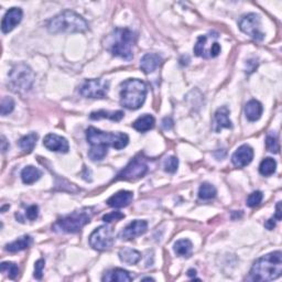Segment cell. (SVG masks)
Here are the masks:
<instances>
[{"mask_svg": "<svg viewBox=\"0 0 282 282\" xmlns=\"http://www.w3.org/2000/svg\"><path fill=\"white\" fill-rule=\"evenodd\" d=\"M118 256H119V259L122 262L130 266L137 265V263L141 260V254L138 250L131 248L121 249L119 254H118Z\"/></svg>", "mask_w": 282, "mask_h": 282, "instance_id": "obj_23", "label": "cell"}, {"mask_svg": "<svg viewBox=\"0 0 282 282\" xmlns=\"http://www.w3.org/2000/svg\"><path fill=\"white\" fill-rule=\"evenodd\" d=\"M192 248L193 245L189 239H180L174 244V253L181 257H190Z\"/></svg>", "mask_w": 282, "mask_h": 282, "instance_id": "obj_27", "label": "cell"}, {"mask_svg": "<svg viewBox=\"0 0 282 282\" xmlns=\"http://www.w3.org/2000/svg\"><path fill=\"white\" fill-rule=\"evenodd\" d=\"M109 90V82L104 79L87 80L82 84L80 93L86 98H105Z\"/></svg>", "mask_w": 282, "mask_h": 282, "instance_id": "obj_11", "label": "cell"}, {"mask_svg": "<svg viewBox=\"0 0 282 282\" xmlns=\"http://www.w3.org/2000/svg\"><path fill=\"white\" fill-rule=\"evenodd\" d=\"M41 176H42V172H41L38 168H35L33 166L26 167L25 169L21 171V180L25 184L28 185L33 184Z\"/></svg>", "mask_w": 282, "mask_h": 282, "instance_id": "obj_24", "label": "cell"}, {"mask_svg": "<svg viewBox=\"0 0 282 282\" xmlns=\"http://www.w3.org/2000/svg\"><path fill=\"white\" fill-rule=\"evenodd\" d=\"M115 242L113 230L111 226L103 225L95 229L89 236V245L95 250L98 252H105L111 249Z\"/></svg>", "mask_w": 282, "mask_h": 282, "instance_id": "obj_10", "label": "cell"}, {"mask_svg": "<svg viewBox=\"0 0 282 282\" xmlns=\"http://www.w3.org/2000/svg\"><path fill=\"white\" fill-rule=\"evenodd\" d=\"M266 147L272 153H279L280 144H279V141H278V137H277L274 133H270L269 135L267 136Z\"/></svg>", "mask_w": 282, "mask_h": 282, "instance_id": "obj_32", "label": "cell"}, {"mask_svg": "<svg viewBox=\"0 0 282 282\" xmlns=\"http://www.w3.org/2000/svg\"><path fill=\"white\" fill-rule=\"evenodd\" d=\"M33 244V239L29 235H25L22 237L18 238L15 242L6 245V250L9 253H18L21 250L30 248L31 245Z\"/></svg>", "mask_w": 282, "mask_h": 282, "instance_id": "obj_22", "label": "cell"}, {"mask_svg": "<svg viewBox=\"0 0 282 282\" xmlns=\"http://www.w3.org/2000/svg\"><path fill=\"white\" fill-rule=\"evenodd\" d=\"M147 97V85L138 79H129L121 83L120 104L130 111H136L143 105Z\"/></svg>", "mask_w": 282, "mask_h": 282, "instance_id": "obj_3", "label": "cell"}, {"mask_svg": "<svg viewBox=\"0 0 282 282\" xmlns=\"http://www.w3.org/2000/svg\"><path fill=\"white\" fill-rule=\"evenodd\" d=\"M8 148H9V143L7 142L6 138H4L3 136H2V137H1V150H2V152H3V153L6 152L7 150H8Z\"/></svg>", "mask_w": 282, "mask_h": 282, "instance_id": "obj_43", "label": "cell"}, {"mask_svg": "<svg viewBox=\"0 0 282 282\" xmlns=\"http://www.w3.org/2000/svg\"><path fill=\"white\" fill-rule=\"evenodd\" d=\"M262 111L263 108L261 103H259L256 99L249 101L245 106V115H246V118L249 121H257L260 119Z\"/></svg>", "mask_w": 282, "mask_h": 282, "instance_id": "obj_21", "label": "cell"}, {"mask_svg": "<svg viewBox=\"0 0 282 282\" xmlns=\"http://www.w3.org/2000/svg\"><path fill=\"white\" fill-rule=\"evenodd\" d=\"M177 167H179V160L173 156L167 158L163 162V168H165V171L168 173H175Z\"/></svg>", "mask_w": 282, "mask_h": 282, "instance_id": "obj_34", "label": "cell"}, {"mask_svg": "<svg viewBox=\"0 0 282 282\" xmlns=\"http://www.w3.org/2000/svg\"><path fill=\"white\" fill-rule=\"evenodd\" d=\"M135 32L129 29L117 28L111 34V47L109 51L113 56L131 61L134 58V47L136 43Z\"/></svg>", "mask_w": 282, "mask_h": 282, "instance_id": "obj_5", "label": "cell"}, {"mask_svg": "<svg viewBox=\"0 0 282 282\" xmlns=\"http://www.w3.org/2000/svg\"><path fill=\"white\" fill-rule=\"evenodd\" d=\"M48 30L51 33L85 32L88 30V22L79 13L65 10L49 21Z\"/></svg>", "mask_w": 282, "mask_h": 282, "instance_id": "obj_2", "label": "cell"}, {"mask_svg": "<svg viewBox=\"0 0 282 282\" xmlns=\"http://www.w3.org/2000/svg\"><path fill=\"white\" fill-rule=\"evenodd\" d=\"M162 63V57L156 53H147L144 54L140 60V69L145 74H150L156 71Z\"/></svg>", "mask_w": 282, "mask_h": 282, "instance_id": "obj_19", "label": "cell"}, {"mask_svg": "<svg viewBox=\"0 0 282 282\" xmlns=\"http://www.w3.org/2000/svg\"><path fill=\"white\" fill-rule=\"evenodd\" d=\"M263 198V194L260 191H254L252 194H249V197L247 198V206L249 207H256L259 204L261 203Z\"/></svg>", "mask_w": 282, "mask_h": 282, "instance_id": "obj_35", "label": "cell"}, {"mask_svg": "<svg viewBox=\"0 0 282 282\" xmlns=\"http://www.w3.org/2000/svg\"><path fill=\"white\" fill-rule=\"evenodd\" d=\"M144 280H149V281H154V279H152V278H143V279H142V281H144Z\"/></svg>", "mask_w": 282, "mask_h": 282, "instance_id": "obj_45", "label": "cell"}, {"mask_svg": "<svg viewBox=\"0 0 282 282\" xmlns=\"http://www.w3.org/2000/svg\"><path fill=\"white\" fill-rule=\"evenodd\" d=\"M254 159V150L248 144H243L231 156V162L236 168L248 166Z\"/></svg>", "mask_w": 282, "mask_h": 282, "instance_id": "obj_16", "label": "cell"}, {"mask_svg": "<svg viewBox=\"0 0 282 282\" xmlns=\"http://www.w3.org/2000/svg\"><path fill=\"white\" fill-rule=\"evenodd\" d=\"M93 217V208L85 207L72 212L54 223L52 230L60 234H75L87 225Z\"/></svg>", "mask_w": 282, "mask_h": 282, "instance_id": "obj_4", "label": "cell"}, {"mask_svg": "<svg viewBox=\"0 0 282 282\" xmlns=\"http://www.w3.org/2000/svg\"><path fill=\"white\" fill-rule=\"evenodd\" d=\"M275 218L277 221H281L282 218V214H281V202H278L276 206V216Z\"/></svg>", "mask_w": 282, "mask_h": 282, "instance_id": "obj_42", "label": "cell"}, {"mask_svg": "<svg viewBox=\"0 0 282 282\" xmlns=\"http://www.w3.org/2000/svg\"><path fill=\"white\" fill-rule=\"evenodd\" d=\"M148 229V223L145 221L136 220L127 225L119 233V238L122 240H133L136 237L143 235Z\"/></svg>", "mask_w": 282, "mask_h": 282, "instance_id": "obj_13", "label": "cell"}, {"mask_svg": "<svg viewBox=\"0 0 282 282\" xmlns=\"http://www.w3.org/2000/svg\"><path fill=\"white\" fill-rule=\"evenodd\" d=\"M217 33H211L206 35H201L197 38L194 47V53L197 56L204 58H212L220 56L221 44L217 42Z\"/></svg>", "mask_w": 282, "mask_h": 282, "instance_id": "obj_8", "label": "cell"}, {"mask_svg": "<svg viewBox=\"0 0 282 282\" xmlns=\"http://www.w3.org/2000/svg\"><path fill=\"white\" fill-rule=\"evenodd\" d=\"M277 169V162L275 159L272 158H266L262 160L260 166H259V172L263 176H270L276 172Z\"/></svg>", "mask_w": 282, "mask_h": 282, "instance_id": "obj_30", "label": "cell"}, {"mask_svg": "<svg viewBox=\"0 0 282 282\" xmlns=\"http://www.w3.org/2000/svg\"><path fill=\"white\" fill-rule=\"evenodd\" d=\"M239 29L256 41H261L265 33L261 31V19L256 13H248L239 20Z\"/></svg>", "mask_w": 282, "mask_h": 282, "instance_id": "obj_12", "label": "cell"}, {"mask_svg": "<svg viewBox=\"0 0 282 282\" xmlns=\"http://www.w3.org/2000/svg\"><path fill=\"white\" fill-rule=\"evenodd\" d=\"M125 113L121 111L117 112H108V111H97L93 112L90 113V119L93 120H98L103 119V118H106V119H111L113 121H120L122 118H124Z\"/></svg>", "mask_w": 282, "mask_h": 282, "instance_id": "obj_26", "label": "cell"}, {"mask_svg": "<svg viewBox=\"0 0 282 282\" xmlns=\"http://www.w3.org/2000/svg\"><path fill=\"white\" fill-rule=\"evenodd\" d=\"M43 145L50 151L67 153L70 150V144L64 137L56 134H49L43 139Z\"/></svg>", "mask_w": 282, "mask_h": 282, "instance_id": "obj_14", "label": "cell"}, {"mask_svg": "<svg viewBox=\"0 0 282 282\" xmlns=\"http://www.w3.org/2000/svg\"><path fill=\"white\" fill-rule=\"evenodd\" d=\"M34 73L30 67L21 63L9 73V87L15 93H27L32 88Z\"/></svg>", "mask_w": 282, "mask_h": 282, "instance_id": "obj_7", "label": "cell"}, {"mask_svg": "<svg viewBox=\"0 0 282 282\" xmlns=\"http://www.w3.org/2000/svg\"><path fill=\"white\" fill-rule=\"evenodd\" d=\"M148 165L147 160L139 154V156L135 157L133 160H131L124 170H121L119 173H118L116 181H134L138 180L143 177L145 174L148 173Z\"/></svg>", "mask_w": 282, "mask_h": 282, "instance_id": "obj_9", "label": "cell"}, {"mask_svg": "<svg viewBox=\"0 0 282 282\" xmlns=\"http://www.w3.org/2000/svg\"><path fill=\"white\" fill-rule=\"evenodd\" d=\"M282 254L274 252L257 259L247 277L248 281H272L281 277Z\"/></svg>", "mask_w": 282, "mask_h": 282, "instance_id": "obj_1", "label": "cell"}, {"mask_svg": "<svg viewBox=\"0 0 282 282\" xmlns=\"http://www.w3.org/2000/svg\"><path fill=\"white\" fill-rule=\"evenodd\" d=\"M134 277L130 275V272L121 269V268H115L111 269L104 274L102 280L103 281H116V282H129L133 281Z\"/></svg>", "mask_w": 282, "mask_h": 282, "instance_id": "obj_20", "label": "cell"}, {"mask_svg": "<svg viewBox=\"0 0 282 282\" xmlns=\"http://www.w3.org/2000/svg\"><path fill=\"white\" fill-rule=\"evenodd\" d=\"M162 126L165 129H171L172 126H173V121H172L171 118H165V119L162 120Z\"/></svg>", "mask_w": 282, "mask_h": 282, "instance_id": "obj_40", "label": "cell"}, {"mask_svg": "<svg viewBox=\"0 0 282 282\" xmlns=\"http://www.w3.org/2000/svg\"><path fill=\"white\" fill-rule=\"evenodd\" d=\"M44 267H45L44 259H39L38 261H35V263H34V275H33L35 279H38V280L42 279Z\"/></svg>", "mask_w": 282, "mask_h": 282, "instance_id": "obj_37", "label": "cell"}, {"mask_svg": "<svg viewBox=\"0 0 282 282\" xmlns=\"http://www.w3.org/2000/svg\"><path fill=\"white\" fill-rule=\"evenodd\" d=\"M188 276L189 277H195V276H197V270H195V269H190L188 271Z\"/></svg>", "mask_w": 282, "mask_h": 282, "instance_id": "obj_44", "label": "cell"}, {"mask_svg": "<svg viewBox=\"0 0 282 282\" xmlns=\"http://www.w3.org/2000/svg\"><path fill=\"white\" fill-rule=\"evenodd\" d=\"M154 124H156V120H154L153 116L145 113V115L139 117L138 119L134 122L133 127L136 130L139 131V133H145V131L151 130L154 127Z\"/></svg>", "mask_w": 282, "mask_h": 282, "instance_id": "obj_25", "label": "cell"}, {"mask_svg": "<svg viewBox=\"0 0 282 282\" xmlns=\"http://www.w3.org/2000/svg\"><path fill=\"white\" fill-rule=\"evenodd\" d=\"M86 139L92 147L107 149L113 147L115 149H124L129 142V137L124 133H105L95 127H89L86 130Z\"/></svg>", "mask_w": 282, "mask_h": 282, "instance_id": "obj_6", "label": "cell"}, {"mask_svg": "<svg viewBox=\"0 0 282 282\" xmlns=\"http://www.w3.org/2000/svg\"><path fill=\"white\" fill-rule=\"evenodd\" d=\"M217 191L216 188L211 183H207V182H204L201 184L198 189V197L204 201H208V199H212L216 197Z\"/></svg>", "mask_w": 282, "mask_h": 282, "instance_id": "obj_29", "label": "cell"}, {"mask_svg": "<svg viewBox=\"0 0 282 282\" xmlns=\"http://www.w3.org/2000/svg\"><path fill=\"white\" fill-rule=\"evenodd\" d=\"M36 140H38V135L35 133H31L29 135L25 136L19 140V147L21 150L26 153L32 152V150L34 149L36 144Z\"/></svg>", "mask_w": 282, "mask_h": 282, "instance_id": "obj_28", "label": "cell"}, {"mask_svg": "<svg viewBox=\"0 0 282 282\" xmlns=\"http://www.w3.org/2000/svg\"><path fill=\"white\" fill-rule=\"evenodd\" d=\"M0 271L2 274H6L10 279H16L18 276H19V268L13 262H2L1 266H0Z\"/></svg>", "mask_w": 282, "mask_h": 282, "instance_id": "obj_31", "label": "cell"}, {"mask_svg": "<svg viewBox=\"0 0 282 282\" xmlns=\"http://www.w3.org/2000/svg\"><path fill=\"white\" fill-rule=\"evenodd\" d=\"M13 108H15V102H13V99L11 97L4 96L1 99V115L7 116L8 113H12Z\"/></svg>", "mask_w": 282, "mask_h": 282, "instance_id": "obj_36", "label": "cell"}, {"mask_svg": "<svg viewBox=\"0 0 282 282\" xmlns=\"http://www.w3.org/2000/svg\"><path fill=\"white\" fill-rule=\"evenodd\" d=\"M108 150L97 148V147H90L88 151V157L92 161H101L107 156Z\"/></svg>", "mask_w": 282, "mask_h": 282, "instance_id": "obj_33", "label": "cell"}, {"mask_svg": "<svg viewBox=\"0 0 282 282\" xmlns=\"http://www.w3.org/2000/svg\"><path fill=\"white\" fill-rule=\"evenodd\" d=\"M265 226H266V228H268L269 230L274 229L275 227H276V220H275V218H270V220H268L266 222Z\"/></svg>", "mask_w": 282, "mask_h": 282, "instance_id": "obj_41", "label": "cell"}, {"mask_svg": "<svg viewBox=\"0 0 282 282\" xmlns=\"http://www.w3.org/2000/svg\"><path fill=\"white\" fill-rule=\"evenodd\" d=\"M229 109L226 106L218 108L215 115H214V126L213 130L215 133H221L222 129L224 128H233V124L229 119Z\"/></svg>", "mask_w": 282, "mask_h": 282, "instance_id": "obj_17", "label": "cell"}, {"mask_svg": "<svg viewBox=\"0 0 282 282\" xmlns=\"http://www.w3.org/2000/svg\"><path fill=\"white\" fill-rule=\"evenodd\" d=\"M26 216L29 221H35L39 216V207L36 205H31L26 211Z\"/></svg>", "mask_w": 282, "mask_h": 282, "instance_id": "obj_39", "label": "cell"}, {"mask_svg": "<svg viewBox=\"0 0 282 282\" xmlns=\"http://www.w3.org/2000/svg\"><path fill=\"white\" fill-rule=\"evenodd\" d=\"M134 193L130 191H119L107 199V204L113 208H121L128 206L133 202Z\"/></svg>", "mask_w": 282, "mask_h": 282, "instance_id": "obj_18", "label": "cell"}, {"mask_svg": "<svg viewBox=\"0 0 282 282\" xmlns=\"http://www.w3.org/2000/svg\"><path fill=\"white\" fill-rule=\"evenodd\" d=\"M122 218H125V214H122L121 212H112L109 214H106V215L103 216V221L105 223H113V222H117L120 221Z\"/></svg>", "mask_w": 282, "mask_h": 282, "instance_id": "obj_38", "label": "cell"}, {"mask_svg": "<svg viewBox=\"0 0 282 282\" xmlns=\"http://www.w3.org/2000/svg\"><path fill=\"white\" fill-rule=\"evenodd\" d=\"M22 16H24V12H22L21 8H11L6 12L4 15L2 22H1V30L3 33H9L10 31H12L16 27L20 24L22 20Z\"/></svg>", "mask_w": 282, "mask_h": 282, "instance_id": "obj_15", "label": "cell"}]
</instances>
